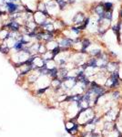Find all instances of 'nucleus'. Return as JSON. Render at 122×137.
I'll return each mask as SVG.
<instances>
[{
	"mask_svg": "<svg viewBox=\"0 0 122 137\" xmlns=\"http://www.w3.org/2000/svg\"><path fill=\"white\" fill-rule=\"evenodd\" d=\"M120 63L118 60L117 59H111L109 60L108 65H107V68H106V71L109 73H111V72H114L116 71H119L120 68Z\"/></svg>",
	"mask_w": 122,
	"mask_h": 137,
	"instance_id": "obj_1",
	"label": "nucleus"
},
{
	"mask_svg": "<svg viewBox=\"0 0 122 137\" xmlns=\"http://www.w3.org/2000/svg\"><path fill=\"white\" fill-rule=\"evenodd\" d=\"M93 11L94 13L96 14L97 16V18H103L106 13V10H105L104 7H103V5H102V2H99L96 4L93 7Z\"/></svg>",
	"mask_w": 122,
	"mask_h": 137,
	"instance_id": "obj_2",
	"label": "nucleus"
},
{
	"mask_svg": "<svg viewBox=\"0 0 122 137\" xmlns=\"http://www.w3.org/2000/svg\"><path fill=\"white\" fill-rule=\"evenodd\" d=\"M87 16H85V14L82 13V12H78L75 15L74 18H73V22H74L75 26H80L82 25L86 19Z\"/></svg>",
	"mask_w": 122,
	"mask_h": 137,
	"instance_id": "obj_3",
	"label": "nucleus"
},
{
	"mask_svg": "<svg viewBox=\"0 0 122 137\" xmlns=\"http://www.w3.org/2000/svg\"><path fill=\"white\" fill-rule=\"evenodd\" d=\"M74 40L72 39H70V38H63V39H61L60 42H59L58 45L60 46L61 48H70L74 45Z\"/></svg>",
	"mask_w": 122,
	"mask_h": 137,
	"instance_id": "obj_4",
	"label": "nucleus"
},
{
	"mask_svg": "<svg viewBox=\"0 0 122 137\" xmlns=\"http://www.w3.org/2000/svg\"><path fill=\"white\" fill-rule=\"evenodd\" d=\"M92 42L88 38H83L81 40V49H80V53H88L87 52V49H88L89 47L91 46Z\"/></svg>",
	"mask_w": 122,
	"mask_h": 137,
	"instance_id": "obj_5",
	"label": "nucleus"
},
{
	"mask_svg": "<svg viewBox=\"0 0 122 137\" xmlns=\"http://www.w3.org/2000/svg\"><path fill=\"white\" fill-rule=\"evenodd\" d=\"M88 65V68H98V64H97V58H94V57H90L89 59H88V61H87Z\"/></svg>",
	"mask_w": 122,
	"mask_h": 137,
	"instance_id": "obj_6",
	"label": "nucleus"
},
{
	"mask_svg": "<svg viewBox=\"0 0 122 137\" xmlns=\"http://www.w3.org/2000/svg\"><path fill=\"white\" fill-rule=\"evenodd\" d=\"M7 6V11H8L9 14H13L14 12H16L17 10V5L14 4L13 2H8L6 4Z\"/></svg>",
	"mask_w": 122,
	"mask_h": 137,
	"instance_id": "obj_7",
	"label": "nucleus"
},
{
	"mask_svg": "<svg viewBox=\"0 0 122 137\" xmlns=\"http://www.w3.org/2000/svg\"><path fill=\"white\" fill-rule=\"evenodd\" d=\"M7 27H9L10 28V30H12V31L16 32V31H18V29H19V24H18L17 22H16V21H11V22H9L8 24L7 25Z\"/></svg>",
	"mask_w": 122,
	"mask_h": 137,
	"instance_id": "obj_8",
	"label": "nucleus"
},
{
	"mask_svg": "<svg viewBox=\"0 0 122 137\" xmlns=\"http://www.w3.org/2000/svg\"><path fill=\"white\" fill-rule=\"evenodd\" d=\"M102 5H103V7H104L106 11H111V10L114 9V4L112 2L105 1V2H102Z\"/></svg>",
	"mask_w": 122,
	"mask_h": 137,
	"instance_id": "obj_9",
	"label": "nucleus"
},
{
	"mask_svg": "<svg viewBox=\"0 0 122 137\" xmlns=\"http://www.w3.org/2000/svg\"><path fill=\"white\" fill-rule=\"evenodd\" d=\"M48 74H49L52 78H54V79H57V76H58V70H57L56 67H54V68H49Z\"/></svg>",
	"mask_w": 122,
	"mask_h": 137,
	"instance_id": "obj_10",
	"label": "nucleus"
},
{
	"mask_svg": "<svg viewBox=\"0 0 122 137\" xmlns=\"http://www.w3.org/2000/svg\"><path fill=\"white\" fill-rule=\"evenodd\" d=\"M111 97H112V99H113L114 100H117L121 98V93H120L119 90H114V91H112V95H111Z\"/></svg>",
	"mask_w": 122,
	"mask_h": 137,
	"instance_id": "obj_11",
	"label": "nucleus"
},
{
	"mask_svg": "<svg viewBox=\"0 0 122 137\" xmlns=\"http://www.w3.org/2000/svg\"><path fill=\"white\" fill-rule=\"evenodd\" d=\"M56 2H57V5H58L60 10L65 9V7H67V5H68V2H67L66 0H56Z\"/></svg>",
	"mask_w": 122,
	"mask_h": 137,
	"instance_id": "obj_12",
	"label": "nucleus"
},
{
	"mask_svg": "<svg viewBox=\"0 0 122 137\" xmlns=\"http://www.w3.org/2000/svg\"><path fill=\"white\" fill-rule=\"evenodd\" d=\"M23 45H24V44H23L21 41H17V42H16V43H15V45H14V48H16L17 51H19V50H21L23 48Z\"/></svg>",
	"mask_w": 122,
	"mask_h": 137,
	"instance_id": "obj_13",
	"label": "nucleus"
},
{
	"mask_svg": "<svg viewBox=\"0 0 122 137\" xmlns=\"http://www.w3.org/2000/svg\"><path fill=\"white\" fill-rule=\"evenodd\" d=\"M71 31L74 32V33H75L76 35H79V34H80V33L82 32L81 30H80V29L78 28V27H77V26H75V27H71Z\"/></svg>",
	"mask_w": 122,
	"mask_h": 137,
	"instance_id": "obj_14",
	"label": "nucleus"
},
{
	"mask_svg": "<svg viewBox=\"0 0 122 137\" xmlns=\"http://www.w3.org/2000/svg\"><path fill=\"white\" fill-rule=\"evenodd\" d=\"M0 51L2 53H4V54H7V53H8V51H9V48H2V46L0 47Z\"/></svg>",
	"mask_w": 122,
	"mask_h": 137,
	"instance_id": "obj_15",
	"label": "nucleus"
},
{
	"mask_svg": "<svg viewBox=\"0 0 122 137\" xmlns=\"http://www.w3.org/2000/svg\"><path fill=\"white\" fill-rule=\"evenodd\" d=\"M48 89V87H47V88H44V89H40V90H38L37 91V94H42L43 92H45Z\"/></svg>",
	"mask_w": 122,
	"mask_h": 137,
	"instance_id": "obj_16",
	"label": "nucleus"
},
{
	"mask_svg": "<svg viewBox=\"0 0 122 137\" xmlns=\"http://www.w3.org/2000/svg\"><path fill=\"white\" fill-rule=\"evenodd\" d=\"M118 19L122 20V7L119 9V11H118Z\"/></svg>",
	"mask_w": 122,
	"mask_h": 137,
	"instance_id": "obj_17",
	"label": "nucleus"
},
{
	"mask_svg": "<svg viewBox=\"0 0 122 137\" xmlns=\"http://www.w3.org/2000/svg\"><path fill=\"white\" fill-rule=\"evenodd\" d=\"M75 1H76V0H68V3H69V4H73Z\"/></svg>",
	"mask_w": 122,
	"mask_h": 137,
	"instance_id": "obj_18",
	"label": "nucleus"
},
{
	"mask_svg": "<svg viewBox=\"0 0 122 137\" xmlns=\"http://www.w3.org/2000/svg\"><path fill=\"white\" fill-rule=\"evenodd\" d=\"M3 14H4V13H3L2 11H0V16H1V15H3Z\"/></svg>",
	"mask_w": 122,
	"mask_h": 137,
	"instance_id": "obj_19",
	"label": "nucleus"
},
{
	"mask_svg": "<svg viewBox=\"0 0 122 137\" xmlns=\"http://www.w3.org/2000/svg\"><path fill=\"white\" fill-rule=\"evenodd\" d=\"M10 1H11V2H13V1H16V0H10Z\"/></svg>",
	"mask_w": 122,
	"mask_h": 137,
	"instance_id": "obj_20",
	"label": "nucleus"
},
{
	"mask_svg": "<svg viewBox=\"0 0 122 137\" xmlns=\"http://www.w3.org/2000/svg\"><path fill=\"white\" fill-rule=\"evenodd\" d=\"M121 98H122V95H121Z\"/></svg>",
	"mask_w": 122,
	"mask_h": 137,
	"instance_id": "obj_21",
	"label": "nucleus"
}]
</instances>
